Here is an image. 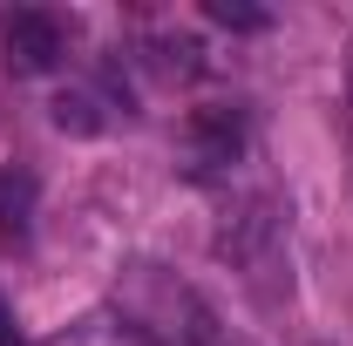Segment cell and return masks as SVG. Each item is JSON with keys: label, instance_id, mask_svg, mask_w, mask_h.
I'll return each instance as SVG.
<instances>
[{"label": "cell", "instance_id": "6da1fadb", "mask_svg": "<svg viewBox=\"0 0 353 346\" xmlns=\"http://www.w3.org/2000/svg\"><path fill=\"white\" fill-rule=\"evenodd\" d=\"M143 346H231L218 305L190 278H176L163 258H130L116 272V305H109Z\"/></svg>", "mask_w": 353, "mask_h": 346}, {"label": "cell", "instance_id": "7a4b0ae2", "mask_svg": "<svg viewBox=\"0 0 353 346\" xmlns=\"http://www.w3.org/2000/svg\"><path fill=\"white\" fill-rule=\"evenodd\" d=\"M218 258L245 278V292L259 305H285L292 299V224H285V204H279L272 190L245 197V204L218 224Z\"/></svg>", "mask_w": 353, "mask_h": 346}, {"label": "cell", "instance_id": "3957f363", "mask_svg": "<svg viewBox=\"0 0 353 346\" xmlns=\"http://www.w3.org/2000/svg\"><path fill=\"white\" fill-rule=\"evenodd\" d=\"M245 143H252L245 109H238V102H204V109H190V116H183L176 163H183L190 176H218V170H231V163L245 156Z\"/></svg>", "mask_w": 353, "mask_h": 346}, {"label": "cell", "instance_id": "277c9868", "mask_svg": "<svg viewBox=\"0 0 353 346\" xmlns=\"http://www.w3.org/2000/svg\"><path fill=\"white\" fill-rule=\"evenodd\" d=\"M0 41H7V61H14V68L48 75V68L68 54V28H61L48 7H14V14H0Z\"/></svg>", "mask_w": 353, "mask_h": 346}, {"label": "cell", "instance_id": "5b68a950", "mask_svg": "<svg viewBox=\"0 0 353 346\" xmlns=\"http://www.w3.org/2000/svg\"><path fill=\"white\" fill-rule=\"evenodd\" d=\"M34 224V176L21 163H0V238H28Z\"/></svg>", "mask_w": 353, "mask_h": 346}, {"label": "cell", "instance_id": "8992f818", "mask_svg": "<svg viewBox=\"0 0 353 346\" xmlns=\"http://www.w3.org/2000/svg\"><path fill=\"white\" fill-rule=\"evenodd\" d=\"M41 346H143V340H136L116 312H88V319L61 326V333H54V340H41Z\"/></svg>", "mask_w": 353, "mask_h": 346}, {"label": "cell", "instance_id": "52a82bcc", "mask_svg": "<svg viewBox=\"0 0 353 346\" xmlns=\"http://www.w3.org/2000/svg\"><path fill=\"white\" fill-rule=\"evenodd\" d=\"M102 102L88 95V88H61L54 95V130H68V136H102Z\"/></svg>", "mask_w": 353, "mask_h": 346}, {"label": "cell", "instance_id": "ba28073f", "mask_svg": "<svg viewBox=\"0 0 353 346\" xmlns=\"http://www.w3.org/2000/svg\"><path fill=\"white\" fill-rule=\"evenodd\" d=\"M204 14H211V21H218V28H238V34H259L265 21H272V14H265V7H238V0H211V7H204Z\"/></svg>", "mask_w": 353, "mask_h": 346}, {"label": "cell", "instance_id": "9c48e42d", "mask_svg": "<svg viewBox=\"0 0 353 346\" xmlns=\"http://www.w3.org/2000/svg\"><path fill=\"white\" fill-rule=\"evenodd\" d=\"M157 54H163V68H170V75H197V68H204V61H197L204 48L190 41V34H176V41H157Z\"/></svg>", "mask_w": 353, "mask_h": 346}, {"label": "cell", "instance_id": "30bf717a", "mask_svg": "<svg viewBox=\"0 0 353 346\" xmlns=\"http://www.w3.org/2000/svg\"><path fill=\"white\" fill-rule=\"evenodd\" d=\"M347 102H353V41H347Z\"/></svg>", "mask_w": 353, "mask_h": 346}, {"label": "cell", "instance_id": "8fae6325", "mask_svg": "<svg viewBox=\"0 0 353 346\" xmlns=\"http://www.w3.org/2000/svg\"><path fill=\"white\" fill-rule=\"evenodd\" d=\"M319 346H333V340H319Z\"/></svg>", "mask_w": 353, "mask_h": 346}]
</instances>
